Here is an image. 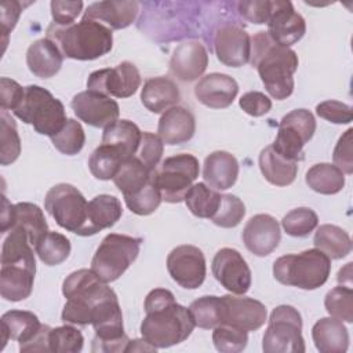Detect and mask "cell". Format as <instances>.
<instances>
[{"label": "cell", "mask_w": 353, "mask_h": 353, "mask_svg": "<svg viewBox=\"0 0 353 353\" xmlns=\"http://www.w3.org/2000/svg\"><path fill=\"white\" fill-rule=\"evenodd\" d=\"M141 323L142 338L156 349L178 345L188 339L196 324L189 307L179 305L171 291L154 288L145 298Z\"/></svg>", "instance_id": "1"}, {"label": "cell", "mask_w": 353, "mask_h": 353, "mask_svg": "<svg viewBox=\"0 0 353 353\" xmlns=\"http://www.w3.org/2000/svg\"><path fill=\"white\" fill-rule=\"evenodd\" d=\"M250 62L272 98L283 101L292 94L299 63L294 50L274 43L268 32H258L251 37Z\"/></svg>", "instance_id": "2"}, {"label": "cell", "mask_w": 353, "mask_h": 353, "mask_svg": "<svg viewBox=\"0 0 353 353\" xmlns=\"http://www.w3.org/2000/svg\"><path fill=\"white\" fill-rule=\"evenodd\" d=\"M62 294L66 303L61 319L63 323L76 325L91 324L95 312L105 302L117 296L91 269H79L70 273L63 280Z\"/></svg>", "instance_id": "3"}, {"label": "cell", "mask_w": 353, "mask_h": 353, "mask_svg": "<svg viewBox=\"0 0 353 353\" xmlns=\"http://www.w3.org/2000/svg\"><path fill=\"white\" fill-rule=\"evenodd\" d=\"M47 37L52 40L62 55L77 61H92L106 55L113 47L112 29L92 19L59 26L51 22Z\"/></svg>", "instance_id": "4"}, {"label": "cell", "mask_w": 353, "mask_h": 353, "mask_svg": "<svg viewBox=\"0 0 353 353\" xmlns=\"http://www.w3.org/2000/svg\"><path fill=\"white\" fill-rule=\"evenodd\" d=\"M330 273L331 259L317 248L283 255L273 263V276L279 283L301 290L321 287L328 280Z\"/></svg>", "instance_id": "5"}, {"label": "cell", "mask_w": 353, "mask_h": 353, "mask_svg": "<svg viewBox=\"0 0 353 353\" xmlns=\"http://www.w3.org/2000/svg\"><path fill=\"white\" fill-rule=\"evenodd\" d=\"M12 113L23 123L32 124L36 132L50 138L55 135L68 120L63 103L48 90L36 84L25 87L23 98Z\"/></svg>", "instance_id": "6"}, {"label": "cell", "mask_w": 353, "mask_h": 353, "mask_svg": "<svg viewBox=\"0 0 353 353\" xmlns=\"http://www.w3.org/2000/svg\"><path fill=\"white\" fill-rule=\"evenodd\" d=\"M142 239L127 234L109 233L97 248L91 270L105 283L117 280L138 258Z\"/></svg>", "instance_id": "7"}, {"label": "cell", "mask_w": 353, "mask_h": 353, "mask_svg": "<svg viewBox=\"0 0 353 353\" xmlns=\"http://www.w3.org/2000/svg\"><path fill=\"white\" fill-rule=\"evenodd\" d=\"M199 160L190 153L167 157L152 171V181L167 203L183 201L193 181L199 176Z\"/></svg>", "instance_id": "8"}, {"label": "cell", "mask_w": 353, "mask_h": 353, "mask_svg": "<svg viewBox=\"0 0 353 353\" xmlns=\"http://www.w3.org/2000/svg\"><path fill=\"white\" fill-rule=\"evenodd\" d=\"M262 349L265 353H303L306 350L302 317L294 306L280 305L272 310Z\"/></svg>", "instance_id": "9"}, {"label": "cell", "mask_w": 353, "mask_h": 353, "mask_svg": "<svg viewBox=\"0 0 353 353\" xmlns=\"http://www.w3.org/2000/svg\"><path fill=\"white\" fill-rule=\"evenodd\" d=\"M44 208L61 228L85 236L88 201L77 188L70 183L54 185L46 194Z\"/></svg>", "instance_id": "10"}, {"label": "cell", "mask_w": 353, "mask_h": 353, "mask_svg": "<svg viewBox=\"0 0 353 353\" xmlns=\"http://www.w3.org/2000/svg\"><path fill=\"white\" fill-rule=\"evenodd\" d=\"M316 131V120L307 109H294L287 113L277 130L272 148L283 157L292 161H302L303 146L312 139Z\"/></svg>", "instance_id": "11"}, {"label": "cell", "mask_w": 353, "mask_h": 353, "mask_svg": "<svg viewBox=\"0 0 353 353\" xmlns=\"http://www.w3.org/2000/svg\"><path fill=\"white\" fill-rule=\"evenodd\" d=\"M139 85V70L128 61H123L114 68L95 70L87 79V90L116 98H128L134 95Z\"/></svg>", "instance_id": "12"}, {"label": "cell", "mask_w": 353, "mask_h": 353, "mask_svg": "<svg viewBox=\"0 0 353 353\" xmlns=\"http://www.w3.org/2000/svg\"><path fill=\"white\" fill-rule=\"evenodd\" d=\"M167 270L178 285L186 290H196L205 279V256L196 245H178L167 256Z\"/></svg>", "instance_id": "13"}, {"label": "cell", "mask_w": 353, "mask_h": 353, "mask_svg": "<svg viewBox=\"0 0 353 353\" xmlns=\"http://www.w3.org/2000/svg\"><path fill=\"white\" fill-rule=\"evenodd\" d=\"M211 270L218 283L236 295H244L251 287V270L243 255L234 248H221L211 265Z\"/></svg>", "instance_id": "14"}, {"label": "cell", "mask_w": 353, "mask_h": 353, "mask_svg": "<svg viewBox=\"0 0 353 353\" xmlns=\"http://www.w3.org/2000/svg\"><path fill=\"white\" fill-rule=\"evenodd\" d=\"M214 51L221 63L240 68L250 62L251 37L234 22L222 23L214 34Z\"/></svg>", "instance_id": "15"}, {"label": "cell", "mask_w": 353, "mask_h": 353, "mask_svg": "<svg viewBox=\"0 0 353 353\" xmlns=\"http://www.w3.org/2000/svg\"><path fill=\"white\" fill-rule=\"evenodd\" d=\"M70 106L77 119L98 128H106L113 124L120 114L119 103L114 99L91 90L76 94L70 101Z\"/></svg>", "instance_id": "16"}, {"label": "cell", "mask_w": 353, "mask_h": 353, "mask_svg": "<svg viewBox=\"0 0 353 353\" xmlns=\"http://www.w3.org/2000/svg\"><path fill=\"white\" fill-rule=\"evenodd\" d=\"M306 32L303 17L294 10L288 0H272V14L268 21V34L280 46L298 43Z\"/></svg>", "instance_id": "17"}, {"label": "cell", "mask_w": 353, "mask_h": 353, "mask_svg": "<svg viewBox=\"0 0 353 353\" xmlns=\"http://www.w3.org/2000/svg\"><path fill=\"white\" fill-rule=\"evenodd\" d=\"M281 239L280 225L269 214H256L250 218L243 229L245 248L256 256L272 254Z\"/></svg>", "instance_id": "18"}, {"label": "cell", "mask_w": 353, "mask_h": 353, "mask_svg": "<svg viewBox=\"0 0 353 353\" xmlns=\"http://www.w3.org/2000/svg\"><path fill=\"white\" fill-rule=\"evenodd\" d=\"M223 302V323L248 331L259 330L266 321V307L262 302L248 296H221Z\"/></svg>", "instance_id": "19"}, {"label": "cell", "mask_w": 353, "mask_h": 353, "mask_svg": "<svg viewBox=\"0 0 353 353\" xmlns=\"http://www.w3.org/2000/svg\"><path fill=\"white\" fill-rule=\"evenodd\" d=\"M208 66V52L197 40H188L175 47L170 59V72L181 81L199 79Z\"/></svg>", "instance_id": "20"}, {"label": "cell", "mask_w": 353, "mask_h": 353, "mask_svg": "<svg viewBox=\"0 0 353 353\" xmlns=\"http://www.w3.org/2000/svg\"><path fill=\"white\" fill-rule=\"evenodd\" d=\"M36 273V261L1 263L0 294L10 302H19L32 294Z\"/></svg>", "instance_id": "21"}, {"label": "cell", "mask_w": 353, "mask_h": 353, "mask_svg": "<svg viewBox=\"0 0 353 353\" xmlns=\"http://www.w3.org/2000/svg\"><path fill=\"white\" fill-rule=\"evenodd\" d=\"M237 81L225 73H210L203 76L194 85V95L200 103L211 109H225L237 97Z\"/></svg>", "instance_id": "22"}, {"label": "cell", "mask_w": 353, "mask_h": 353, "mask_svg": "<svg viewBox=\"0 0 353 353\" xmlns=\"http://www.w3.org/2000/svg\"><path fill=\"white\" fill-rule=\"evenodd\" d=\"M139 12L138 1H97L87 7L84 19L101 22L109 29H124L130 26Z\"/></svg>", "instance_id": "23"}, {"label": "cell", "mask_w": 353, "mask_h": 353, "mask_svg": "<svg viewBox=\"0 0 353 353\" xmlns=\"http://www.w3.org/2000/svg\"><path fill=\"white\" fill-rule=\"evenodd\" d=\"M157 132L165 145L185 143L190 141L196 132L194 116L183 106H172L161 114Z\"/></svg>", "instance_id": "24"}, {"label": "cell", "mask_w": 353, "mask_h": 353, "mask_svg": "<svg viewBox=\"0 0 353 353\" xmlns=\"http://www.w3.org/2000/svg\"><path fill=\"white\" fill-rule=\"evenodd\" d=\"M239 176L237 159L225 150H215L204 160L203 178L204 183L215 190L232 188Z\"/></svg>", "instance_id": "25"}, {"label": "cell", "mask_w": 353, "mask_h": 353, "mask_svg": "<svg viewBox=\"0 0 353 353\" xmlns=\"http://www.w3.org/2000/svg\"><path fill=\"white\" fill-rule=\"evenodd\" d=\"M62 62L63 55L61 50L48 37L33 41L26 51L28 68L40 79H50L55 76L61 70Z\"/></svg>", "instance_id": "26"}, {"label": "cell", "mask_w": 353, "mask_h": 353, "mask_svg": "<svg viewBox=\"0 0 353 353\" xmlns=\"http://www.w3.org/2000/svg\"><path fill=\"white\" fill-rule=\"evenodd\" d=\"M181 99L178 85L165 76L150 77L143 83L141 90V101L152 113H164Z\"/></svg>", "instance_id": "27"}, {"label": "cell", "mask_w": 353, "mask_h": 353, "mask_svg": "<svg viewBox=\"0 0 353 353\" xmlns=\"http://www.w3.org/2000/svg\"><path fill=\"white\" fill-rule=\"evenodd\" d=\"M314 346L321 353H345L349 347V332L342 320L332 316L317 320L312 328Z\"/></svg>", "instance_id": "28"}, {"label": "cell", "mask_w": 353, "mask_h": 353, "mask_svg": "<svg viewBox=\"0 0 353 353\" xmlns=\"http://www.w3.org/2000/svg\"><path fill=\"white\" fill-rule=\"evenodd\" d=\"M1 349L8 339L19 342V346L29 342L41 328L39 317L29 310H10L1 316Z\"/></svg>", "instance_id": "29"}, {"label": "cell", "mask_w": 353, "mask_h": 353, "mask_svg": "<svg viewBox=\"0 0 353 353\" xmlns=\"http://www.w3.org/2000/svg\"><path fill=\"white\" fill-rule=\"evenodd\" d=\"M123 215V207L117 197L110 194H98L88 201L85 236L113 226Z\"/></svg>", "instance_id": "30"}, {"label": "cell", "mask_w": 353, "mask_h": 353, "mask_svg": "<svg viewBox=\"0 0 353 353\" xmlns=\"http://www.w3.org/2000/svg\"><path fill=\"white\" fill-rule=\"evenodd\" d=\"M142 131L130 120H117L108 125L102 134V143L116 149L124 160L134 157L139 148Z\"/></svg>", "instance_id": "31"}, {"label": "cell", "mask_w": 353, "mask_h": 353, "mask_svg": "<svg viewBox=\"0 0 353 353\" xmlns=\"http://www.w3.org/2000/svg\"><path fill=\"white\" fill-rule=\"evenodd\" d=\"M259 170L265 179L276 186L291 185L298 174V163L279 154L272 145L261 150Z\"/></svg>", "instance_id": "32"}, {"label": "cell", "mask_w": 353, "mask_h": 353, "mask_svg": "<svg viewBox=\"0 0 353 353\" xmlns=\"http://www.w3.org/2000/svg\"><path fill=\"white\" fill-rule=\"evenodd\" d=\"M314 247L323 251L330 259H342L352 251V240L346 230L336 225H321L313 239Z\"/></svg>", "instance_id": "33"}, {"label": "cell", "mask_w": 353, "mask_h": 353, "mask_svg": "<svg viewBox=\"0 0 353 353\" xmlns=\"http://www.w3.org/2000/svg\"><path fill=\"white\" fill-rule=\"evenodd\" d=\"M305 181L312 190L320 194H335L345 186V174L334 164L319 163L306 171Z\"/></svg>", "instance_id": "34"}, {"label": "cell", "mask_w": 353, "mask_h": 353, "mask_svg": "<svg viewBox=\"0 0 353 353\" xmlns=\"http://www.w3.org/2000/svg\"><path fill=\"white\" fill-rule=\"evenodd\" d=\"M152 179V171L143 165L139 159L130 157L124 160L116 175L113 176V182L117 189L123 193V196H130L142 189Z\"/></svg>", "instance_id": "35"}, {"label": "cell", "mask_w": 353, "mask_h": 353, "mask_svg": "<svg viewBox=\"0 0 353 353\" xmlns=\"http://www.w3.org/2000/svg\"><path fill=\"white\" fill-rule=\"evenodd\" d=\"M12 228L23 229L28 233L33 248L37 241L48 232V225L41 208L33 203L26 201L15 204V218Z\"/></svg>", "instance_id": "36"}, {"label": "cell", "mask_w": 353, "mask_h": 353, "mask_svg": "<svg viewBox=\"0 0 353 353\" xmlns=\"http://www.w3.org/2000/svg\"><path fill=\"white\" fill-rule=\"evenodd\" d=\"M222 194L210 188L204 182H199L190 186L183 201L188 210L197 218L211 219L221 204Z\"/></svg>", "instance_id": "37"}, {"label": "cell", "mask_w": 353, "mask_h": 353, "mask_svg": "<svg viewBox=\"0 0 353 353\" xmlns=\"http://www.w3.org/2000/svg\"><path fill=\"white\" fill-rule=\"evenodd\" d=\"M189 312L197 327L210 330L223 323V302L221 296L204 295L193 301Z\"/></svg>", "instance_id": "38"}, {"label": "cell", "mask_w": 353, "mask_h": 353, "mask_svg": "<svg viewBox=\"0 0 353 353\" xmlns=\"http://www.w3.org/2000/svg\"><path fill=\"white\" fill-rule=\"evenodd\" d=\"M70 250V241L66 236L50 230L34 245V252L37 254L39 259L48 266H57L66 261Z\"/></svg>", "instance_id": "39"}, {"label": "cell", "mask_w": 353, "mask_h": 353, "mask_svg": "<svg viewBox=\"0 0 353 353\" xmlns=\"http://www.w3.org/2000/svg\"><path fill=\"white\" fill-rule=\"evenodd\" d=\"M124 161L121 154L109 145L101 143L88 159V168L91 174L101 181L113 179L120 164Z\"/></svg>", "instance_id": "40"}, {"label": "cell", "mask_w": 353, "mask_h": 353, "mask_svg": "<svg viewBox=\"0 0 353 353\" xmlns=\"http://www.w3.org/2000/svg\"><path fill=\"white\" fill-rule=\"evenodd\" d=\"M51 142L62 154L74 156L83 149L85 143V134L77 120L68 119L65 125L51 137Z\"/></svg>", "instance_id": "41"}, {"label": "cell", "mask_w": 353, "mask_h": 353, "mask_svg": "<svg viewBox=\"0 0 353 353\" xmlns=\"http://www.w3.org/2000/svg\"><path fill=\"white\" fill-rule=\"evenodd\" d=\"M0 163L1 165H8L21 154V139L14 119L7 113V110L3 109L0 113Z\"/></svg>", "instance_id": "42"}, {"label": "cell", "mask_w": 353, "mask_h": 353, "mask_svg": "<svg viewBox=\"0 0 353 353\" xmlns=\"http://www.w3.org/2000/svg\"><path fill=\"white\" fill-rule=\"evenodd\" d=\"M319 225L317 214L309 207H298L291 210L281 219L284 232L292 237H306Z\"/></svg>", "instance_id": "43"}, {"label": "cell", "mask_w": 353, "mask_h": 353, "mask_svg": "<svg viewBox=\"0 0 353 353\" xmlns=\"http://www.w3.org/2000/svg\"><path fill=\"white\" fill-rule=\"evenodd\" d=\"M212 342L218 352L239 353L245 349L248 342V334L243 328L222 323L214 328Z\"/></svg>", "instance_id": "44"}, {"label": "cell", "mask_w": 353, "mask_h": 353, "mask_svg": "<svg viewBox=\"0 0 353 353\" xmlns=\"http://www.w3.org/2000/svg\"><path fill=\"white\" fill-rule=\"evenodd\" d=\"M330 316L346 323L353 321V291L347 285H338L330 290L324 299Z\"/></svg>", "instance_id": "45"}, {"label": "cell", "mask_w": 353, "mask_h": 353, "mask_svg": "<svg viewBox=\"0 0 353 353\" xmlns=\"http://www.w3.org/2000/svg\"><path fill=\"white\" fill-rule=\"evenodd\" d=\"M48 342H50V352L79 353L83 349L84 338L77 328L66 324L62 327L51 328Z\"/></svg>", "instance_id": "46"}, {"label": "cell", "mask_w": 353, "mask_h": 353, "mask_svg": "<svg viewBox=\"0 0 353 353\" xmlns=\"http://www.w3.org/2000/svg\"><path fill=\"white\" fill-rule=\"evenodd\" d=\"M161 200V194L152 179L134 194L124 197L128 210L137 215H150L159 208Z\"/></svg>", "instance_id": "47"}, {"label": "cell", "mask_w": 353, "mask_h": 353, "mask_svg": "<svg viewBox=\"0 0 353 353\" xmlns=\"http://www.w3.org/2000/svg\"><path fill=\"white\" fill-rule=\"evenodd\" d=\"M245 215L244 203L234 194H222L221 204L211 221L221 228H236Z\"/></svg>", "instance_id": "48"}, {"label": "cell", "mask_w": 353, "mask_h": 353, "mask_svg": "<svg viewBox=\"0 0 353 353\" xmlns=\"http://www.w3.org/2000/svg\"><path fill=\"white\" fill-rule=\"evenodd\" d=\"M163 150H164V143H163L161 138L157 134L145 131V132H142L141 143H139L135 157L139 159V161H142L145 167H148L150 171H153L161 160Z\"/></svg>", "instance_id": "49"}, {"label": "cell", "mask_w": 353, "mask_h": 353, "mask_svg": "<svg viewBox=\"0 0 353 353\" xmlns=\"http://www.w3.org/2000/svg\"><path fill=\"white\" fill-rule=\"evenodd\" d=\"M316 113L319 117L334 124H349L353 119L352 108L347 103L335 99L320 102L316 106Z\"/></svg>", "instance_id": "50"}, {"label": "cell", "mask_w": 353, "mask_h": 353, "mask_svg": "<svg viewBox=\"0 0 353 353\" xmlns=\"http://www.w3.org/2000/svg\"><path fill=\"white\" fill-rule=\"evenodd\" d=\"M239 14L256 25L268 23L272 14V0H251L237 3Z\"/></svg>", "instance_id": "51"}, {"label": "cell", "mask_w": 353, "mask_h": 353, "mask_svg": "<svg viewBox=\"0 0 353 353\" xmlns=\"http://www.w3.org/2000/svg\"><path fill=\"white\" fill-rule=\"evenodd\" d=\"M52 23L59 26H66L74 23V19L80 15L83 10V1H61L52 0L50 3Z\"/></svg>", "instance_id": "52"}, {"label": "cell", "mask_w": 353, "mask_h": 353, "mask_svg": "<svg viewBox=\"0 0 353 353\" xmlns=\"http://www.w3.org/2000/svg\"><path fill=\"white\" fill-rule=\"evenodd\" d=\"M352 132L353 130L349 128L345 134L338 139L332 159L334 165H336L343 174L350 175L353 172V154H352Z\"/></svg>", "instance_id": "53"}, {"label": "cell", "mask_w": 353, "mask_h": 353, "mask_svg": "<svg viewBox=\"0 0 353 353\" xmlns=\"http://www.w3.org/2000/svg\"><path fill=\"white\" fill-rule=\"evenodd\" d=\"M240 108L252 117H261L272 109V101L261 91H248L239 101Z\"/></svg>", "instance_id": "54"}, {"label": "cell", "mask_w": 353, "mask_h": 353, "mask_svg": "<svg viewBox=\"0 0 353 353\" xmlns=\"http://www.w3.org/2000/svg\"><path fill=\"white\" fill-rule=\"evenodd\" d=\"M0 22H1V34H3V44H4V50L8 41V34L11 33V30L15 28L19 15L23 10L22 3L15 1V0H6L1 3L0 7Z\"/></svg>", "instance_id": "55"}, {"label": "cell", "mask_w": 353, "mask_h": 353, "mask_svg": "<svg viewBox=\"0 0 353 353\" xmlns=\"http://www.w3.org/2000/svg\"><path fill=\"white\" fill-rule=\"evenodd\" d=\"M25 94V87H21L15 80L8 77L0 79V101L3 110H15Z\"/></svg>", "instance_id": "56"}, {"label": "cell", "mask_w": 353, "mask_h": 353, "mask_svg": "<svg viewBox=\"0 0 353 353\" xmlns=\"http://www.w3.org/2000/svg\"><path fill=\"white\" fill-rule=\"evenodd\" d=\"M50 331L51 327L41 324V328L39 330V332L26 343L19 346V352H50V342H48V336H50Z\"/></svg>", "instance_id": "57"}, {"label": "cell", "mask_w": 353, "mask_h": 353, "mask_svg": "<svg viewBox=\"0 0 353 353\" xmlns=\"http://www.w3.org/2000/svg\"><path fill=\"white\" fill-rule=\"evenodd\" d=\"M15 218V204H11L8 199L3 194V205H1V219H0V230L1 233H7L14 226Z\"/></svg>", "instance_id": "58"}, {"label": "cell", "mask_w": 353, "mask_h": 353, "mask_svg": "<svg viewBox=\"0 0 353 353\" xmlns=\"http://www.w3.org/2000/svg\"><path fill=\"white\" fill-rule=\"evenodd\" d=\"M142 350L154 352V350H157V349L153 347L152 345H149L143 338H142V339L128 341V343H127V346H125V352H142Z\"/></svg>", "instance_id": "59"}, {"label": "cell", "mask_w": 353, "mask_h": 353, "mask_svg": "<svg viewBox=\"0 0 353 353\" xmlns=\"http://www.w3.org/2000/svg\"><path fill=\"white\" fill-rule=\"evenodd\" d=\"M350 269H352V262L346 263V266L338 272V277H336V280H338L341 284H342V281H343L345 279H347V281H349V283L352 281V277H350V276H352V272H350Z\"/></svg>", "instance_id": "60"}]
</instances>
